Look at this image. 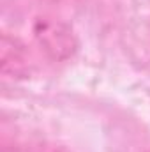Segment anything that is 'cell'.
Instances as JSON below:
<instances>
[{
  "label": "cell",
  "instance_id": "obj_1",
  "mask_svg": "<svg viewBox=\"0 0 150 152\" xmlns=\"http://www.w3.org/2000/svg\"><path fill=\"white\" fill-rule=\"evenodd\" d=\"M34 36L42 50L53 60H66L76 50V37L71 27L60 20L39 18L34 25Z\"/></svg>",
  "mask_w": 150,
  "mask_h": 152
},
{
  "label": "cell",
  "instance_id": "obj_2",
  "mask_svg": "<svg viewBox=\"0 0 150 152\" xmlns=\"http://www.w3.org/2000/svg\"><path fill=\"white\" fill-rule=\"evenodd\" d=\"M28 152H66V151L60 149L58 145H53V143H39L36 147H32Z\"/></svg>",
  "mask_w": 150,
  "mask_h": 152
}]
</instances>
